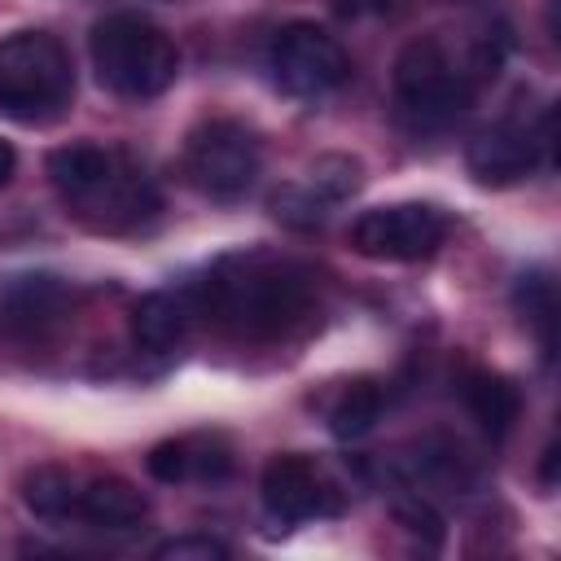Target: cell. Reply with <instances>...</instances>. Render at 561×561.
Instances as JSON below:
<instances>
[{"label": "cell", "mask_w": 561, "mask_h": 561, "mask_svg": "<svg viewBox=\"0 0 561 561\" xmlns=\"http://www.w3.org/2000/svg\"><path fill=\"white\" fill-rule=\"evenodd\" d=\"M202 316L210 311L245 342H276L311 316V276L272 254H228L197 289Z\"/></svg>", "instance_id": "1"}, {"label": "cell", "mask_w": 561, "mask_h": 561, "mask_svg": "<svg viewBox=\"0 0 561 561\" xmlns=\"http://www.w3.org/2000/svg\"><path fill=\"white\" fill-rule=\"evenodd\" d=\"M48 180L66 210L96 232H131L158 215L153 180L118 149L75 140L48 153Z\"/></svg>", "instance_id": "2"}, {"label": "cell", "mask_w": 561, "mask_h": 561, "mask_svg": "<svg viewBox=\"0 0 561 561\" xmlns=\"http://www.w3.org/2000/svg\"><path fill=\"white\" fill-rule=\"evenodd\" d=\"M500 48L491 35H482L465 57H456L438 35L412 39L394 61V110L408 131H443L456 123L469 101L473 83L482 75H495Z\"/></svg>", "instance_id": "3"}, {"label": "cell", "mask_w": 561, "mask_h": 561, "mask_svg": "<svg viewBox=\"0 0 561 561\" xmlns=\"http://www.w3.org/2000/svg\"><path fill=\"white\" fill-rule=\"evenodd\" d=\"M88 53H92L96 79L114 96H127V101L162 96L175 83V75H180L175 39L158 22H149L140 13H110V18H101L92 26Z\"/></svg>", "instance_id": "4"}, {"label": "cell", "mask_w": 561, "mask_h": 561, "mask_svg": "<svg viewBox=\"0 0 561 561\" xmlns=\"http://www.w3.org/2000/svg\"><path fill=\"white\" fill-rule=\"evenodd\" d=\"M70 53L48 31H18L0 39V114L18 123H48L70 105Z\"/></svg>", "instance_id": "5"}, {"label": "cell", "mask_w": 561, "mask_h": 561, "mask_svg": "<svg viewBox=\"0 0 561 561\" xmlns=\"http://www.w3.org/2000/svg\"><path fill=\"white\" fill-rule=\"evenodd\" d=\"M259 167H263L259 136L241 118H206L202 127H193L184 145L188 180L215 202H237L254 184Z\"/></svg>", "instance_id": "6"}, {"label": "cell", "mask_w": 561, "mask_h": 561, "mask_svg": "<svg viewBox=\"0 0 561 561\" xmlns=\"http://www.w3.org/2000/svg\"><path fill=\"white\" fill-rule=\"evenodd\" d=\"M272 79L280 92L298 96V101H320L333 88L346 83L351 75V57L346 48L316 22H289L276 31L272 53H267Z\"/></svg>", "instance_id": "7"}, {"label": "cell", "mask_w": 561, "mask_h": 561, "mask_svg": "<svg viewBox=\"0 0 561 561\" xmlns=\"http://www.w3.org/2000/svg\"><path fill=\"white\" fill-rule=\"evenodd\" d=\"M447 237V215L434 202H390L373 206L351 224V245L377 263H416L434 254Z\"/></svg>", "instance_id": "8"}, {"label": "cell", "mask_w": 561, "mask_h": 561, "mask_svg": "<svg viewBox=\"0 0 561 561\" xmlns=\"http://www.w3.org/2000/svg\"><path fill=\"white\" fill-rule=\"evenodd\" d=\"M552 145V110L530 118L526 110H508L491 127L473 131L465 145V162L482 184H517L526 180Z\"/></svg>", "instance_id": "9"}, {"label": "cell", "mask_w": 561, "mask_h": 561, "mask_svg": "<svg viewBox=\"0 0 561 561\" xmlns=\"http://www.w3.org/2000/svg\"><path fill=\"white\" fill-rule=\"evenodd\" d=\"M259 491H263V508L276 522H311V517H324V513L337 508L333 482L324 478V469L311 456H298V451L272 456L263 465Z\"/></svg>", "instance_id": "10"}, {"label": "cell", "mask_w": 561, "mask_h": 561, "mask_svg": "<svg viewBox=\"0 0 561 561\" xmlns=\"http://www.w3.org/2000/svg\"><path fill=\"white\" fill-rule=\"evenodd\" d=\"M75 289L48 272H18L0 280V333L4 337H44L70 316Z\"/></svg>", "instance_id": "11"}, {"label": "cell", "mask_w": 561, "mask_h": 561, "mask_svg": "<svg viewBox=\"0 0 561 561\" xmlns=\"http://www.w3.org/2000/svg\"><path fill=\"white\" fill-rule=\"evenodd\" d=\"M149 473L158 482H215L232 473V447L224 434H184L149 451Z\"/></svg>", "instance_id": "12"}, {"label": "cell", "mask_w": 561, "mask_h": 561, "mask_svg": "<svg viewBox=\"0 0 561 561\" xmlns=\"http://www.w3.org/2000/svg\"><path fill=\"white\" fill-rule=\"evenodd\" d=\"M202 316V298L193 289H153L131 311V333L145 351H171L188 337Z\"/></svg>", "instance_id": "13"}, {"label": "cell", "mask_w": 561, "mask_h": 561, "mask_svg": "<svg viewBox=\"0 0 561 561\" xmlns=\"http://www.w3.org/2000/svg\"><path fill=\"white\" fill-rule=\"evenodd\" d=\"M145 513H149V500H145L127 478L105 473V478H92V482L79 486V513H75V517H83L88 526L127 530V526H136Z\"/></svg>", "instance_id": "14"}, {"label": "cell", "mask_w": 561, "mask_h": 561, "mask_svg": "<svg viewBox=\"0 0 561 561\" xmlns=\"http://www.w3.org/2000/svg\"><path fill=\"white\" fill-rule=\"evenodd\" d=\"M465 408L469 416L491 434V438H504L522 412V399H517V386L500 373H469L465 377Z\"/></svg>", "instance_id": "15"}, {"label": "cell", "mask_w": 561, "mask_h": 561, "mask_svg": "<svg viewBox=\"0 0 561 561\" xmlns=\"http://www.w3.org/2000/svg\"><path fill=\"white\" fill-rule=\"evenodd\" d=\"M381 408H386V394H381L377 381H368V377L346 381L333 394V403H329V430H333V438H346L351 443V438L373 434V425L381 421Z\"/></svg>", "instance_id": "16"}, {"label": "cell", "mask_w": 561, "mask_h": 561, "mask_svg": "<svg viewBox=\"0 0 561 561\" xmlns=\"http://www.w3.org/2000/svg\"><path fill=\"white\" fill-rule=\"evenodd\" d=\"M79 486H83V482H79L70 469H61V465H39V469L26 473L22 500H26V508H31L35 517H44V522H70V517L79 513Z\"/></svg>", "instance_id": "17"}, {"label": "cell", "mask_w": 561, "mask_h": 561, "mask_svg": "<svg viewBox=\"0 0 561 561\" xmlns=\"http://www.w3.org/2000/svg\"><path fill=\"white\" fill-rule=\"evenodd\" d=\"M513 302L522 311V320L539 333L543 351H552V316H557V294H552V276L543 267L535 272H522L517 276V289H513Z\"/></svg>", "instance_id": "18"}, {"label": "cell", "mask_w": 561, "mask_h": 561, "mask_svg": "<svg viewBox=\"0 0 561 561\" xmlns=\"http://www.w3.org/2000/svg\"><path fill=\"white\" fill-rule=\"evenodd\" d=\"M302 184H311L329 206H337V202H346L364 184V167L351 153H324V158H316L307 167V180Z\"/></svg>", "instance_id": "19"}, {"label": "cell", "mask_w": 561, "mask_h": 561, "mask_svg": "<svg viewBox=\"0 0 561 561\" xmlns=\"http://www.w3.org/2000/svg\"><path fill=\"white\" fill-rule=\"evenodd\" d=\"M272 215L285 224V228H298V232H307V228H320L324 224V215H329V202L311 188V184H285V188H276L272 193Z\"/></svg>", "instance_id": "20"}, {"label": "cell", "mask_w": 561, "mask_h": 561, "mask_svg": "<svg viewBox=\"0 0 561 561\" xmlns=\"http://www.w3.org/2000/svg\"><path fill=\"white\" fill-rule=\"evenodd\" d=\"M394 517H399V526L408 530V535H416V539H425L430 548H438L443 543V517H438V508L430 504V495H421V491H399L394 495Z\"/></svg>", "instance_id": "21"}, {"label": "cell", "mask_w": 561, "mask_h": 561, "mask_svg": "<svg viewBox=\"0 0 561 561\" xmlns=\"http://www.w3.org/2000/svg\"><path fill=\"white\" fill-rule=\"evenodd\" d=\"M158 561H224L228 557V543L215 539V535H175L167 543L153 548Z\"/></svg>", "instance_id": "22"}, {"label": "cell", "mask_w": 561, "mask_h": 561, "mask_svg": "<svg viewBox=\"0 0 561 561\" xmlns=\"http://www.w3.org/2000/svg\"><path fill=\"white\" fill-rule=\"evenodd\" d=\"M403 0H333L342 18H364V13H394Z\"/></svg>", "instance_id": "23"}, {"label": "cell", "mask_w": 561, "mask_h": 561, "mask_svg": "<svg viewBox=\"0 0 561 561\" xmlns=\"http://www.w3.org/2000/svg\"><path fill=\"white\" fill-rule=\"evenodd\" d=\"M13 171H18V153H13V145L0 136V188L13 180Z\"/></svg>", "instance_id": "24"}]
</instances>
